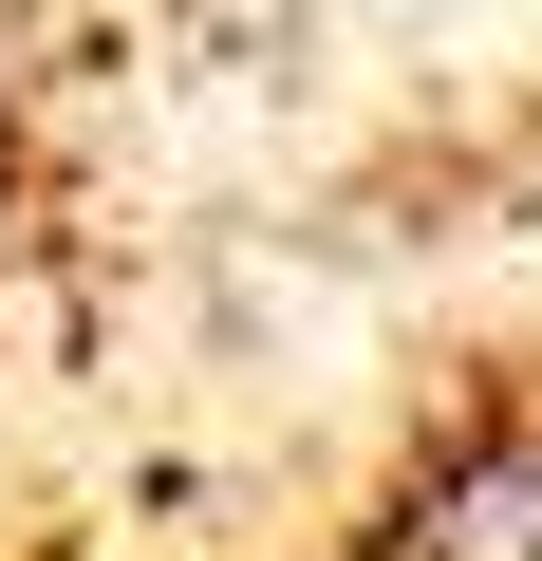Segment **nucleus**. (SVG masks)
<instances>
[{"label":"nucleus","mask_w":542,"mask_h":561,"mask_svg":"<svg viewBox=\"0 0 542 561\" xmlns=\"http://www.w3.org/2000/svg\"><path fill=\"white\" fill-rule=\"evenodd\" d=\"M393 561H542V375H486L393 468Z\"/></svg>","instance_id":"obj_1"},{"label":"nucleus","mask_w":542,"mask_h":561,"mask_svg":"<svg viewBox=\"0 0 542 561\" xmlns=\"http://www.w3.org/2000/svg\"><path fill=\"white\" fill-rule=\"evenodd\" d=\"M0 225H20V76H0Z\"/></svg>","instance_id":"obj_2"}]
</instances>
